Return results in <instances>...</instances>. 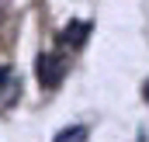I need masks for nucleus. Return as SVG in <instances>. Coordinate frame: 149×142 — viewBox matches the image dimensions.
Instances as JSON below:
<instances>
[{
    "label": "nucleus",
    "mask_w": 149,
    "mask_h": 142,
    "mask_svg": "<svg viewBox=\"0 0 149 142\" xmlns=\"http://www.w3.org/2000/svg\"><path fill=\"white\" fill-rule=\"evenodd\" d=\"M63 76H66V59L59 56V52H45V56H38V80H42V87H59L63 83Z\"/></svg>",
    "instance_id": "obj_1"
},
{
    "label": "nucleus",
    "mask_w": 149,
    "mask_h": 142,
    "mask_svg": "<svg viewBox=\"0 0 149 142\" xmlns=\"http://www.w3.org/2000/svg\"><path fill=\"white\" fill-rule=\"evenodd\" d=\"M87 35H90V21H70L66 31L59 35V42H73V45H80Z\"/></svg>",
    "instance_id": "obj_2"
},
{
    "label": "nucleus",
    "mask_w": 149,
    "mask_h": 142,
    "mask_svg": "<svg viewBox=\"0 0 149 142\" xmlns=\"http://www.w3.org/2000/svg\"><path fill=\"white\" fill-rule=\"evenodd\" d=\"M56 139H59V142H70V139L83 142V139H87V128H83V125H76V128H63V132H59Z\"/></svg>",
    "instance_id": "obj_3"
},
{
    "label": "nucleus",
    "mask_w": 149,
    "mask_h": 142,
    "mask_svg": "<svg viewBox=\"0 0 149 142\" xmlns=\"http://www.w3.org/2000/svg\"><path fill=\"white\" fill-rule=\"evenodd\" d=\"M7 83H10V73H7V70H0V87H7Z\"/></svg>",
    "instance_id": "obj_4"
},
{
    "label": "nucleus",
    "mask_w": 149,
    "mask_h": 142,
    "mask_svg": "<svg viewBox=\"0 0 149 142\" xmlns=\"http://www.w3.org/2000/svg\"><path fill=\"white\" fill-rule=\"evenodd\" d=\"M142 97H146V101H149V80H146V87H142Z\"/></svg>",
    "instance_id": "obj_5"
}]
</instances>
